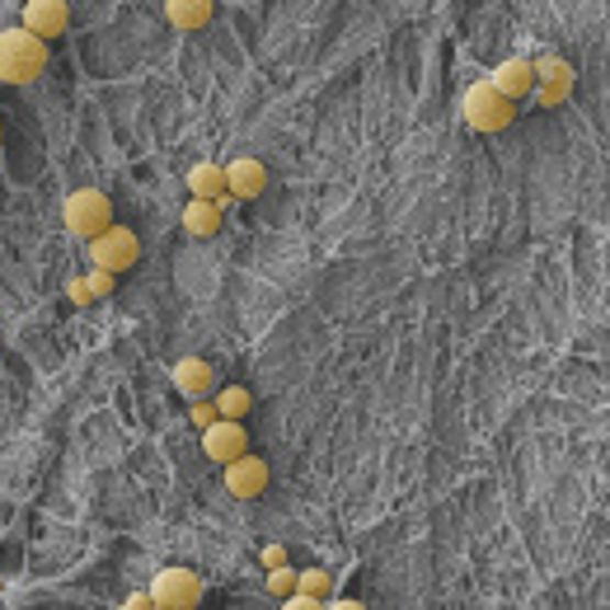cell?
<instances>
[{
	"label": "cell",
	"mask_w": 610,
	"mask_h": 610,
	"mask_svg": "<svg viewBox=\"0 0 610 610\" xmlns=\"http://www.w3.org/2000/svg\"><path fill=\"white\" fill-rule=\"evenodd\" d=\"M85 282H90L95 301H103V296H113V287H118V273H109V268H90V273H85Z\"/></svg>",
	"instance_id": "19"
},
{
	"label": "cell",
	"mask_w": 610,
	"mask_h": 610,
	"mask_svg": "<svg viewBox=\"0 0 610 610\" xmlns=\"http://www.w3.org/2000/svg\"><path fill=\"white\" fill-rule=\"evenodd\" d=\"M212 404H217V413H221V418H244V413H249L254 399H249V390H244V386H217Z\"/></svg>",
	"instance_id": "15"
},
{
	"label": "cell",
	"mask_w": 610,
	"mask_h": 610,
	"mask_svg": "<svg viewBox=\"0 0 610 610\" xmlns=\"http://www.w3.org/2000/svg\"><path fill=\"white\" fill-rule=\"evenodd\" d=\"M296 587L310 591V597H329V573L324 568H301L296 573Z\"/></svg>",
	"instance_id": "17"
},
{
	"label": "cell",
	"mask_w": 610,
	"mask_h": 610,
	"mask_svg": "<svg viewBox=\"0 0 610 610\" xmlns=\"http://www.w3.org/2000/svg\"><path fill=\"white\" fill-rule=\"evenodd\" d=\"M174 390H179L184 399H212L217 395V366L207 357H184L174 362Z\"/></svg>",
	"instance_id": "8"
},
{
	"label": "cell",
	"mask_w": 610,
	"mask_h": 610,
	"mask_svg": "<svg viewBox=\"0 0 610 610\" xmlns=\"http://www.w3.org/2000/svg\"><path fill=\"white\" fill-rule=\"evenodd\" d=\"M0 142H5V127H0Z\"/></svg>",
	"instance_id": "27"
},
{
	"label": "cell",
	"mask_w": 610,
	"mask_h": 610,
	"mask_svg": "<svg viewBox=\"0 0 610 610\" xmlns=\"http://www.w3.org/2000/svg\"><path fill=\"white\" fill-rule=\"evenodd\" d=\"M66 24H71V5H66V0H29L24 5V29L38 33L43 43L66 33Z\"/></svg>",
	"instance_id": "10"
},
{
	"label": "cell",
	"mask_w": 610,
	"mask_h": 610,
	"mask_svg": "<svg viewBox=\"0 0 610 610\" xmlns=\"http://www.w3.org/2000/svg\"><path fill=\"white\" fill-rule=\"evenodd\" d=\"M225 493L231 498H264V488H268V465L258 461V456H235V461H225Z\"/></svg>",
	"instance_id": "7"
},
{
	"label": "cell",
	"mask_w": 610,
	"mask_h": 610,
	"mask_svg": "<svg viewBox=\"0 0 610 610\" xmlns=\"http://www.w3.org/2000/svg\"><path fill=\"white\" fill-rule=\"evenodd\" d=\"M122 606H127V610H151L155 601H151V591H132V597L122 601Z\"/></svg>",
	"instance_id": "25"
},
{
	"label": "cell",
	"mask_w": 610,
	"mask_h": 610,
	"mask_svg": "<svg viewBox=\"0 0 610 610\" xmlns=\"http://www.w3.org/2000/svg\"><path fill=\"white\" fill-rule=\"evenodd\" d=\"M188 198H207V202H221L225 207V165H212V160H202L188 169Z\"/></svg>",
	"instance_id": "13"
},
{
	"label": "cell",
	"mask_w": 610,
	"mask_h": 610,
	"mask_svg": "<svg viewBox=\"0 0 610 610\" xmlns=\"http://www.w3.org/2000/svg\"><path fill=\"white\" fill-rule=\"evenodd\" d=\"M324 606H334V610H362V601H329V597H324Z\"/></svg>",
	"instance_id": "26"
},
{
	"label": "cell",
	"mask_w": 610,
	"mask_h": 610,
	"mask_svg": "<svg viewBox=\"0 0 610 610\" xmlns=\"http://www.w3.org/2000/svg\"><path fill=\"white\" fill-rule=\"evenodd\" d=\"M66 301H71V306H90L95 301L90 282H85V277H71V282H66Z\"/></svg>",
	"instance_id": "22"
},
{
	"label": "cell",
	"mask_w": 610,
	"mask_h": 610,
	"mask_svg": "<svg viewBox=\"0 0 610 610\" xmlns=\"http://www.w3.org/2000/svg\"><path fill=\"white\" fill-rule=\"evenodd\" d=\"M202 451L217 465H225V461H235V456L249 451V432H244L240 418H217L212 428H202Z\"/></svg>",
	"instance_id": "6"
},
{
	"label": "cell",
	"mask_w": 610,
	"mask_h": 610,
	"mask_svg": "<svg viewBox=\"0 0 610 610\" xmlns=\"http://www.w3.org/2000/svg\"><path fill=\"white\" fill-rule=\"evenodd\" d=\"M531 66H535V85H573V80H578L564 57H535Z\"/></svg>",
	"instance_id": "16"
},
{
	"label": "cell",
	"mask_w": 610,
	"mask_h": 610,
	"mask_svg": "<svg viewBox=\"0 0 610 610\" xmlns=\"http://www.w3.org/2000/svg\"><path fill=\"white\" fill-rule=\"evenodd\" d=\"M461 109H465V122H469V127L484 132V136L512 127V118H517V103H512L508 95H498L488 80H475V85H469Z\"/></svg>",
	"instance_id": "2"
},
{
	"label": "cell",
	"mask_w": 610,
	"mask_h": 610,
	"mask_svg": "<svg viewBox=\"0 0 610 610\" xmlns=\"http://www.w3.org/2000/svg\"><path fill=\"white\" fill-rule=\"evenodd\" d=\"M540 103H545V109H559V103L573 95V85H535V90H531Z\"/></svg>",
	"instance_id": "20"
},
{
	"label": "cell",
	"mask_w": 610,
	"mask_h": 610,
	"mask_svg": "<svg viewBox=\"0 0 610 610\" xmlns=\"http://www.w3.org/2000/svg\"><path fill=\"white\" fill-rule=\"evenodd\" d=\"M62 217H66V231H71V235L95 240L99 231H109V225H113V207H109V198H103L99 188H76V193L66 198Z\"/></svg>",
	"instance_id": "3"
},
{
	"label": "cell",
	"mask_w": 610,
	"mask_h": 610,
	"mask_svg": "<svg viewBox=\"0 0 610 610\" xmlns=\"http://www.w3.org/2000/svg\"><path fill=\"white\" fill-rule=\"evenodd\" d=\"M165 14H169V24L179 33H198V29L212 24L217 0H165Z\"/></svg>",
	"instance_id": "12"
},
{
	"label": "cell",
	"mask_w": 610,
	"mask_h": 610,
	"mask_svg": "<svg viewBox=\"0 0 610 610\" xmlns=\"http://www.w3.org/2000/svg\"><path fill=\"white\" fill-rule=\"evenodd\" d=\"M264 188H268V169H264V160H254V155H240V160L225 165V193H231V198L249 202V198L264 193Z\"/></svg>",
	"instance_id": "9"
},
{
	"label": "cell",
	"mask_w": 610,
	"mask_h": 610,
	"mask_svg": "<svg viewBox=\"0 0 610 610\" xmlns=\"http://www.w3.org/2000/svg\"><path fill=\"white\" fill-rule=\"evenodd\" d=\"M184 231H188V235H198V240L217 235V231H221V202L188 198V207H184Z\"/></svg>",
	"instance_id": "14"
},
{
	"label": "cell",
	"mask_w": 610,
	"mask_h": 610,
	"mask_svg": "<svg viewBox=\"0 0 610 610\" xmlns=\"http://www.w3.org/2000/svg\"><path fill=\"white\" fill-rule=\"evenodd\" d=\"M136 254H142V244H136V235L127 231V225H109V231H99L90 240V264L95 268H109V273H127L136 264Z\"/></svg>",
	"instance_id": "5"
},
{
	"label": "cell",
	"mask_w": 610,
	"mask_h": 610,
	"mask_svg": "<svg viewBox=\"0 0 610 610\" xmlns=\"http://www.w3.org/2000/svg\"><path fill=\"white\" fill-rule=\"evenodd\" d=\"M268 591H273V597H291V591H296V568H287V564L268 568Z\"/></svg>",
	"instance_id": "18"
},
{
	"label": "cell",
	"mask_w": 610,
	"mask_h": 610,
	"mask_svg": "<svg viewBox=\"0 0 610 610\" xmlns=\"http://www.w3.org/2000/svg\"><path fill=\"white\" fill-rule=\"evenodd\" d=\"M188 418H193L198 428H212L221 413H217V404H212V399H188Z\"/></svg>",
	"instance_id": "21"
},
{
	"label": "cell",
	"mask_w": 610,
	"mask_h": 610,
	"mask_svg": "<svg viewBox=\"0 0 610 610\" xmlns=\"http://www.w3.org/2000/svg\"><path fill=\"white\" fill-rule=\"evenodd\" d=\"M202 578L193 568H160L155 573V583H151V601H155V610H193L198 601H202Z\"/></svg>",
	"instance_id": "4"
},
{
	"label": "cell",
	"mask_w": 610,
	"mask_h": 610,
	"mask_svg": "<svg viewBox=\"0 0 610 610\" xmlns=\"http://www.w3.org/2000/svg\"><path fill=\"white\" fill-rule=\"evenodd\" d=\"M488 85H493L498 95H508L512 103L526 99V95L535 90V66H531V57H508L493 76H488Z\"/></svg>",
	"instance_id": "11"
},
{
	"label": "cell",
	"mask_w": 610,
	"mask_h": 610,
	"mask_svg": "<svg viewBox=\"0 0 610 610\" xmlns=\"http://www.w3.org/2000/svg\"><path fill=\"white\" fill-rule=\"evenodd\" d=\"M277 564H287V550L282 545H264V568H277Z\"/></svg>",
	"instance_id": "24"
},
{
	"label": "cell",
	"mask_w": 610,
	"mask_h": 610,
	"mask_svg": "<svg viewBox=\"0 0 610 610\" xmlns=\"http://www.w3.org/2000/svg\"><path fill=\"white\" fill-rule=\"evenodd\" d=\"M282 606H287V610H320V606H324V597H310V591H301V587H296V591H291V597H287Z\"/></svg>",
	"instance_id": "23"
},
{
	"label": "cell",
	"mask_w": 610,
	"mask_h": 610,
	"mask_svg": "<svg viewBox=\"0 0 610 610\" xmlns=\"http://www.w3.org/2000/svg\"><path fill=\"white\" fill-rule=\"evenodd\" d=\"M47 71V43L38 33L20 29H0V80L5 85H29Z\"/></svg>",
	"instance_id": "1"
}]
</instances>
